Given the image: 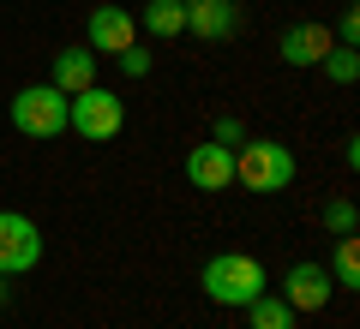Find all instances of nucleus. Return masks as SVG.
I'll return each instance as SVG.
<instances>
[{"mask_svg": "<svg viewBox=\"0 0 360 329\" xmlns=\"http://www.w3.org/2000/svg\"><path fill=\"white\" fill-rule=\"evenodd\" d=\"M198 288H205L210 305H240V311H246V305L270 288V276H264V264L246 257V252H217L205 264V276H198Z\"/></svg>", "mask_w": 360, "mask_h": 329, "instance_id": "f257e3e1", "label": "nucleus"}, {"mask_svg": "<svg viewBox=\"0 0 360 329\" xmlns=\"http://www.w3.org/2000/svg\"><path fill=\"white\" fill-rule=\"evenodd\" d=\"M234 180H240L246 192H288L295 186V156L276 138L240 144V150H234Z\"/></svg>", "mask_w": 360, "mask_h": 329, "instance_id": "f03ea898", "label": "nucleus"}, {"mask_svg": "<svg viewBox=\"0 0 360 329\" xmlns=\"http://www.w3.org/2000/svg\"><path fill=\"white\" fill-rule=\"evenodd\" d=\"M120 126H127V108H120V96H115V90H103V84L78 90V96L66 102V132H78L84 144L120 138Z\"/></svg>", "mask_w": 360, "mask_h": 329, "instance_id": "7ed1b4c3", "label": "nucleus"}, {"mask_svg": "<svg viewBox=\"0 0 360 329\" xmlns=\"http://www.w3.org/2000/svg\"><path fill=\"white\" fill-rule=\"evenodd\" d=\"M66 102L72 96H60L54 84H25L13 96V126L25 138H60L66 132Z\"/></svg>", "mask_w": 360, "mask_h": 329, "instance_id": "20e7f679", "label": "nucleus"}, {"mask_svg": "<svg viewBox=\"0 0 360 329\" xmlns=\"http://www.w3.org/2000/svg\"><path fill=\"white\" fill-rule=\"evenodd\" d=\"M42 264V234L30 215L0 210V276H25V269Z\"/></svg>", "mask_w": 360, "mask_h": 329, "instance_id": "39448f33", "label": "nucleus"}, {"mask_svg": "<svg viewBox=\"0 0 360 329\" xmlns=\"http://www.w3.org/2000/svg\"><path fill=\"white\" fill-rule=\"evenodd\" d=\"M330 293H336L330 269L312 264V257H307V264H295V269L283 276V300L295 305V311H324V300H330Z\"/></svg>", "mask_w": 360, "mask_h": 329, "instance_id": "423d86ee", "label": "nucleus"}, {"mask_svg": "<svg viewBox=\"0 0 360 329\" xmlns=\"http://www.w3.org/2000/svg\"><path fill=\"white\" fill-rule=\"evenodd\" d=\"M186 30L205 42H229L240 30V6L234 0H186Z\"/></svg>", "mask_w": 360, "mask_h": 329, "instance_id": "0eeeda50", "label": "nucleus"}, {"mask_svg": "<svg viewBox=\"0 0 360 329\" xmlns=\"http://www.w3.org/2000/svg\"><path fill=\"white\" fill-rule=\"evenodd\" d=\"M186 180H193L198 192H229L234 150H222V144H193V156H186Z\"/></svg>", "mask_w": 360, "mask_h": 329, "instance_id": "6e6552de", "label": "nucleus"}, {"mask_svg": "<svg viewBox=\"0 0 360 329\" xmlns=\"http://www.w3.org/2000/svg\"><path fill=\"white\" fill-rule=\"evenodd\" d=\"M330 48H336V42H330V30H324V25H288L283 42H276L283 66H319Z\"/></svg>", "mask_w": 360, "mask_h": 329, "instance_id": "1a4fd4ad", "label": "nucleus"}, {"mask_svg": "<svg viewBox=\"0 0 360 329\" xmlns=\"http://www.w3.org/2000/svg\"><path fill=\"white\" fill-rule=\"evenodd\" d=\"M60 96H78V90L96 84V48H60L54 54V78H49Z\"/></svg>", "mask_w": 360, "mask_h": 329, "instance_id": "9d476101", "label": "nucleus"}, {"mask_svg": "<svg viewBox=\"0 0 360 329\" xmlns=\"http://www.w3.org/2000/svg\"><path fill=\"white\" fill-rule=\"evenodd\" d=\"M90 48H103V54L132 48V13L127 6H96L90 13Z\"/></svg>", "mask_w": 360, "mask_h": 329, "instance_id": "9b49d317", "label": "nucleus"}, {"mask_svg": "<svg viewBox=\"0 0 360 329\" xmlns=\"http://www.w3.org/2000/svg\"><path fill=\"white\" fill-rule=\"evenodd\" d=\"M246 323H252V329H295V305H288L283 293L264 288L252 305H246Z\"/></svg>", "mask_w": 360, "mask_h": 329, "instance_id": "f8f14e48", "label": "nucleus"}, {"mask_svg": "<svg viewBox=\"0 0 360 329\" xmlns=\"http://www.w3.org/2000/svg\"><path fill=\"white\" fill-rule=\"evenodd\" d=\"M150 36H180L186 30V0H144V18H139Z\"/></svg>", "mask_w": 360, "mask_h": 329, "instance_id": "ddd939ff", "label": "nucleus"}, {"mask_svg": "<svg viewBox=\"0 0 360 329\" xmlns=\"http://www.w3.org/2000/svg\"><path fill=\"white\" fill-rule=\"evenodd\" d=\"M330 281H336V288H360V240H354V234H342V240H336Z\"/></svg>", "mask_w": 360, "mask_h": 329, "instance_id": "4468645a", "label": "nucleus"}, {"mask_svg": "<svg viewBox=\"0 0 360 329\" xmlns=\"http://www.w3.org/2000/svg\"><path fill=\"white\" fill-rule=\"evenodd\" d=\"M324 228H330L336 240H342V234H354V228H360V215H354V198H330V203H324Z\"/></svg>", "mask_w": 360, "mask_h": 329, "instance_id": "2eb2a0df", "label": "nucleus"}, {"mask_svg": "<svg viewBox=\"0 0 360 329\" xmlns=\"http://www.w3.org/2000/svg\"><path fill=\"white\" fill-rule=\"evenodd\" d=\"M319 66L336 78V84H354V78H360V54H354V48H330Z\"/></svg>", "mask_w": 360, "mask_h": 329, "instance_id": "dca6fc26", "label": "nucleus"}, {"mask_svg": "<svg viewBox=\"0 0 360 329\" xmlns=\"http://www.w3.org/2000/svg\"><path fill=\"white\" fill-rule=\"evenodd\" d=\"M115 60H120V72H127V78H144V72H150V48H139V42H132V48H120Z\"/></svg>", "mask_w": 360, "mask_h": 329, "instance_id": "f3484780", "label": "nucleus"}, {"mask_svg": "<svg viewBox=\"0 0 360 329\" xmlns=\"http://www.w3.org/2000/svg\"><path fill=\"white\" fill-rule=\"evenodd\" d=\"M210 144H222V150H234V144H246V126L234 114H222L217 120V132H210Z\"/></svg>", "mask_w": 360, "mask_h": 329, "instance_id": "a211bd4d", "label": "nucleus"}, {"mask_svg": "<svg viewBox=\"0 0 360 329\" xmlns=\"http://www.w3.org/2000/svg\"><path fill=\"white\" fill-rule=\"evenodd\" d=\"M336 36H342V48H354V42H360V13H354V6L342 13V25H336Z\"/></svg>", "mask_w": 360, "mask_h": 329, "instance_id": "6ab92c4d", "label": "nucleus"}, {"mask_svg": "<svg viewBox=\"0 0 360 329\" xmlns=\"http://www.w3.org/2000/svg\"><path fill=\"white\" fill-rule=\"evenodd\" d=\"M0 305H6V276H0Z\"/></svg>", "mask_w": 360, "mask_h": 329, "instance_id": "aec40b11", "label": "nucleus"}, {"mask_svg": "<svg viewBox=\"0 0 360 329\" xmlns=\"http://www.w3.org/2000/svg\"><path fill=\"white\" fill-rule=\"evenodd\" d=\"M348 6H354V0H348Z\"/></svg>", "mask_w": 360, "mask_h": 329, "instance_id": "412c9836", "label": "nucleus"}]
</instances>
